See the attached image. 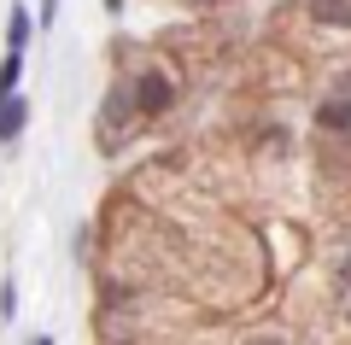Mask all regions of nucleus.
I'll list each match as a JSON object with an SVG mask.
<instances>
[{"mask_svg":"<svg viewBox=\"0 0 351 345\" xmlns=\"http://www.w3.org/2000/svg\"><path fill=\"white\" fill-rule=\"evenodd\" d=\"M129 106H135V117H158V111L176 106V82L164 71H141L129 82Z\"/></svg>","mask_w":351,"mask_h":345,"instance_id":"obj_1","label":"nucleus"},{"mask_svg":"<svg viewBox=\"0 0 351 345\" xmlns=\"http://www.w3.org/2000/svg\"><path fill=\"white\" fill-rule=\"evenodd\" d=\"M29 129V99L12 94L6 106H0V147H18V135Z\"/></svg>","mask_w":351,"mask_h":345,"instance_id":"obj_2","label":"nucleus"},{"mask_svg":"<svg viewBox=\"0 0 351 345\" xmlns=\"http://www.w3.org/2000/svg\"><path fill=\"white\" fill-rule=\"evenodd\" d=\"M29 41H36V18H29V6L18 0L12 12H6V53H29Z\"/></svg>","mask_w":351,"mask_h":345,"instance_id":"obj_3","label":"nucleus"},{"mask_svg":"<svg viewBox=\"0 0 351 345\" xmlns=\"http://www.w3.org/2000/svg\"><path fill=\"white\" fill-rule=\"evenodd\" d=\"M316 123H322L328 135H351V99H346V94L322 99V111H316Z\"/></svg>","mask_w":351,"mask_h":345,"instance_id":"obj_4","label":"nucleus"},{"mask_svg":"<svg viewBox=\"0 0 351 345\" xmlns=\"http://www.w3.org/2000/svg\"><path fill=\"white\" fill-rule=\"evenodd\" d=\"M311 18H316V24H346L351 0H311Z\"/></svg>","mask_w":351,"mask_h":345,"instance_id":"obj_5","label":"nucleus"},{"mask_svg":"<svg viewBox=\"0 0 351 345\" xmlns=\"http://www.w3.org/2000/svg\"><path fill=\"white\" fill-rule=\"evenodd\" d=\"M12 316H18V281L6 275V281H0V322H12Z\"/></svg>","mask_w":351,"mask_h":345,"instance_id":"obj_6","label":"nucleus"},{"mask_svg":"<svg viewBox=\"0 0 351 345\" xmlns=\"http://www.w3.org/2000/svg\"><path fill=\"white\" fill-rule=\"evenodd\" d=\"M53 18H59V0H41V6H36V29L53 24Z\"/></svg>","mask_w":351,"mask_h":345,"instance_id":"obj_7","label":"nucleus"},{"mask_svg":"<svg viewBox=\"0 0 351 345\" xmlns=\"http://www.w3.org/2000/svg\"><path fill=\"white\" fill-rule=\"evenodd\" d=\"M24 345H53V333H29V340Z\"/></svg>","mask_w":351,"mask_h":345,"instance_id":"obj_8","label":"nucleus"},{"mask_svg":"<svg viewBox=\"0 0 351 345\" xmlns=\"http://www.w3.org/2000/svg\"><path fill=\"white\" fill-rule=\"evenodd\" d=\"M334 88H339V94H346V99H351V71H346V76H339V82H334Z\"/></svg>","mask_w":351,"mask_h":345,"instance_id":"obj_9","label":"nucleus"},{"mask_svg":"<svg viewBox=\"0 0 351 345\" xmlns=\"http://www.w3.org/2000/svg\"><path fill=\"white\" fill-rule=\"evenodd\" d=\"M252 345H281V340H252Z\"/></svg>","mask_w":351,"mask_h":345,"instance_id":"obj_10","label":"nucleus"},{"mask_svg":"<svg viewBox=\"0 0 351 345\" xmlns=\"http://www.w3.org/2000/svg\"><path fill=\"white\" fill-rule=\"evenodd\" d=\"M346 281H351V258H346Z\"/></svg>","mask_w":351,"mask_h":345,"instance_id":"obj_11","label":"nucleus"}]
</instances>
